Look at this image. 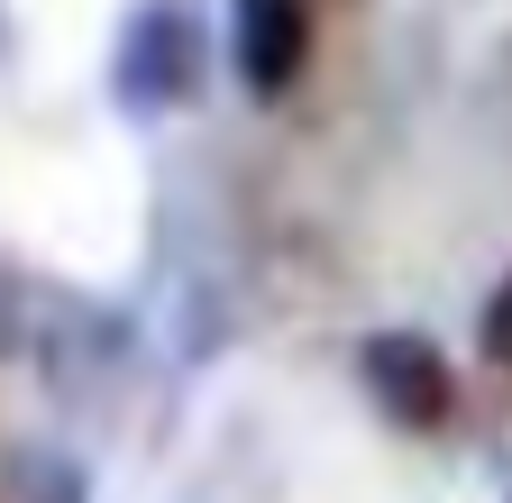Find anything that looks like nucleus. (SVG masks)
I'll return each mask as SVG.
<instances>
[{"label":"nucleus","mask_w":512,"mask_h":503,"mask_svg":"<svg viewBox=\"0 0 512 503\" xmlns=\"http://www.w3.org/2000/svg\"><path fill=\"white\" fill-rule=\"evenodd\" d=\"M28 494H37V503H83L92 485H83L74 458H37V467H28Z\"/></svg>","instance_id":"nucleus-5"},{"label":"nucleus","mask_w":512,"mask_h":503,"mask_svg":"<svg viewBox=\"0 0 512 503\" xmlns=\"http://www.w3.org/2000/svg\"><path fill=\"white\" fill-rule=\"evenodd\" d=\"M503 503H512V485H503Z\"/></svg>","instance_id":"nucleus-6"},{"label":"nucleus","mask_w":512,"mask_h":503,"mask_svg":"<svg viewBox=\"0 0 512 503\" xmlns=\"http://www.w3.org/2000/svg\"><path fill=\"white\" fill-rule=\"evenodd\" d=\"M357 385H366V403H375L384 421L412 430V439H439L448 412H458L448 348L421 339V330H366V339H357Z\"/></svg>","instance_id":"nucleus-2"},{"label":"nucleus","mask_w":512,"mask_h":503,"mask_svg":"<svg viewBox=\"0 0 512 503\" xmlns=\"http://www.w3.org/2000/svg\"><path fill=\"white\" fill-rule=\"evenodd\" d=\"M476 348H485V366H503L512 375V275L485 293V311H476Z\"/></svg>","instance_id":"nucleus-4"},{"label":"nucleus","mask_w":512,"mask_h":503,"mask_svg":"<svg viewBox=\"0 0 512 503\" xmlns=\"http://www.w3.org/2000/svg\"><path fill=\"white\" fill-rule=\"evenodd\" d=\"M229 65L256 101H284L311 74V0H229Z\"/></svg>","instance_id":"nucleus-3"},{"label":"nucleus","mask_w":512,"mask_h":503,"mask_svg":"<svg viewBox=\"0 0 512 503\" xmlns=\"http://www.w3.org/2000/svg\"><path fill=\"white\" fill-rule=\"evenodd\" d=\"M202 83H211V37H202V19L174 10V0H147V10L119 28L110 101H119L128 119H156V110H183Z\"/></svg>","instance_id":"nucleus-1"}]
</instances>
